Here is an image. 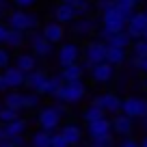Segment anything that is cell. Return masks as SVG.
Here are the masks:
<instances>
[{"label": "cell", "mask_w": 147, "mask_h": 147, "mask_svg": "<svg viewBox=\"0 0 147 147\" xmlns=\"http://www.w3.org/2000/svg\"><path fill=\"white\" fill-rule=\"evenodd\" d=\"M89 76H91L93 82H100V84L110 82V80L115 78V67H113L110 63H106V61H102V63L91 65V69H89Z\"/></svg>", "instance_id": "cell-9"}, {"label": "cell", "mask_w": 147, "mask_h": 147, "mask_svg": "<svg viewBox=\"0 0 147 147\" xmlns=\"http://www.w3.org/2000/svg\"><path fill=\"white\" fill-rule=\"evenodd\" d=\"M117 9H119V13L123 15V20H125V22H128V20L134 15V11H136V9H132V7H119V5H117Z\"/></svg>", "instance_id": "cell-41"}, {"label": "cell", "mask_w": 147, "mask_h": 147, "mask_svg": "<svg viewBox=\"0 0 147 147\" xmlns=\"http://www.w3.org/2000/svg\"><path fill=\"white\" fill-rule=\"evenodd\" d=\"M7 141L11 143V147H28V138L24 134H18V136H9Z\"/></svg>", "instance_id": "cell-36"}, {"label": "cell", "mask_w": 147, "mask_h": 147, "mask_svg": "<svg viewBox=\"0 0 147 147\" xmlns=\"http://www.w3.org/2000/svg\"><path fill=\"white\" fill-rule=\"evenodd\" d=\"M20 113H22V110H15V108H9V106H2V108H0V123H9V121L22 117Z\"/></svg>", "instance_id": "cell-31"}, {"label": "cell", "mask_w": 147, "mask_h": 147, "mask_svg": "<svg viewBox=\"0 0 147 147\" xmlns=\"http://www.w3.org/2000/svg\"><path fill=\"white\" fill-rule=\"evenodd\" d=\"M0 108H2V100H0Z\"/></svg>", "instance_id": "cell-55"}, {"label": "cell", "mask_w": 147, "mask_h": 147, "mask_svg": "<svg viewBox=\"0 0 147 147\" xmlns=\"http://www.w3.org/2000/svg\"><path fill=\"white\" fill-rule=\"evenodd\" d=\"M9 63H11V50L2 46L0 48V69H5Z\"/></svg>", "instance_id": "cell-37"}, {"label": "cell", "mask_w": 147, "mask_h": 147, "mask_svg": "<svg viewBox=\"0 0 147 147\" xmlns=\"http://www.w3.org/2000/svg\"><path fill=\"white\" fill-rule=\"evenodd\" d=\"M87 134L91 136H104V134H113V123L108 117H100L95 121H87Z\"/></svg>", "instance_id": "cell-14"}, {"label": "cell", "mask_w": 147, "mask_h": 147, "mask_svg": "<svg viewBox=\"0 0 147 147\" xmlns=\"http://www.w3.org/2000/svg\"><path fill=\"white\" fill-rule=\"evenodd\" d=\"M63 84V78H61V74H54V76H48V80L43 82V87L39 89V93L46 97H54V93L59 91V87Z\"/></svg>", "instance_id": "cell-27"}, {"label": "cell", "mask_w": 147, "mask_h": 147, "mask_svg": "<svg viewBox=\"0 0 147 147\" xmlns=\"http://www.w3.org/2000/svg\"><path fill=\"white\" fill-rule=\"evenodd\" d=\"M5 125V132H7V138L9 136H18V134H26L28 130V121L24 117H18V119L9 121V123H2Z\"/></svg>", "instance_id": "cell-25"}, {"label": "cell", "mask_w": 147, "mask_h": 147, "mask_svg": "<svg viewBox=\"0 0 147 147\" xmlns=\"http://www.w3.org/2000/svg\"><path fill=\"white\" fill-rule=\"evenodd\" d=\"M74 9H76V15H78V18H84V15L91 13V0H76V2H74Z\"/></svg>", "instance_id": "cell-33"}, {"label": "cell", "mask_w": 147, "mask_h": 147, "mask_svg": "<svg viewBox=\"0 0 147 147\" xmlns=\"http://www.w3.org/2000/svg\"><path fill=\"white\" fill-rule=\"evenodd\" d=\"M82 117H84V121H95V119H100V117H106V113H104V108H102L100 104L91 102V104L84 108Z\"/></svg>", "instance_id": "cell-30"}, {"label": "cell", "mask_w": 147, "mask_h": 147, "mask_svg": "<svg viewBox=\"0 0 147 147\" xmlns=\"http://www.w3.org/2000/svg\"><path fill=\"white\" fill-rule=\"evenodd\" d=\"M48 76L50 74L48 71H43V69H32V71H28L26 74V80H24V87H28V91H37L39 93V89L43 87V82L48 80Z\"/></svg>", "instance_id": "cell-16"}, {"label": "cell", "mask_w": 147, "mask_h": 147, "mask_svg": "<svg viewBox=\"0 0 147 147\" xmlns=\"http://www.w3.org/2000/svg\"><path fill=\"white\" fill-rule=\"evenodd\" d=\"M95 30V20L84 15V18H76L71 22V32L78 37H89L91 32Z\"/></svg>", "instance_id": "cell-17"}, {"label": "cell", "mask_w": 147, "mask_h": 147, "mask_svg": "<svg viewBox=\"0 0 147 147\" xmlns=\"http://www.w3.org/2000/svg\"><path fill=\"white\" fill-rule=\"evenodd\" d=\"M61 78H63V82H67V80H78L84 76V67L80 61H76V63H69V65H63L61 67Z\"/></svg>", "instance_id": "cell-20"}, {"label": "cell", "mask_w": 147, "mask_h": 147, "mask_svg": "<svg viewBox=\"0 0 147 147\" xmlns=\"http://www.w3.org/2000/svg\"><path fill=\"white\" fill-rule=\"evenodd\" d=\"M84 95H87V84H84L82 78H78V80H67V82H63L52 100L65 102V104H78Z\"/></svg>", "instance_id": "cell-1"}, {"label": "cell", "mask_w": 147, "mask_h": 147, "mask_svg": "<svg viewBox=\"0 0 147 147\" xmlns=\"http://www.w3.org/2000/svg\"><path fill=\"white\" fill-rule=\"evenodd\" d=\"M106 56V43L104 41H89L87 46L82 48V59L87 61L89 65H95V63H102Z\"/></svg>", "instance_id": "cell-7"}, {"label": "cell", "mask_w": 147, "mask_h": 147, "mask_svg": "<svg viewBox=\"0 0 147 147\" xmlns=\"http://www.w3.org/2000/svg\"><path fill=\"white\" fill-rule=\"evenodd\" d=\"M2 138H7V132H5V125L0 123V141H2Z\"/></svg>", "instance_id": "cell-46"}, {"label": "cell", "mask_w": 147, "mask_h": 147, "mask_svg": "<svg viewBox=\"0 0 147 147\" xmlns=\"http://www.w3.org/2000/svg\"><path fill=\"white\" fill-rule=\"evenodd\" d=\"M0 147H11V143L7 141V138H2V141H0Z\"/></svg>", "instance_id": "cell-48"}, {"label": "cell", "mask_w": 147, "mask_h": 147, "mask_svg": "<svg viewBox=\"0 0 147 147\" xmlns=\"http://www.w3.org/2000/svg\"><path fill=\"white\" fill-rule=\"evenodd\" d=\"M24 43H26V32L15 30V28H9V32H7L5 43H2V46L9 48V50H20Z\"/></svg>", "instance_id": "cell-21"}, {"label": "cell", "mask_w": 147, "mask_h": 147, "mask_svg": "<svg viewBox=\"0 0 147 147\" xmlns=\"http://www.w3.org/2000/svg\"><path fill=\"white\" fill-rule=\"evenodd\" d=\"M102 26L108 28L110 32L125 30V20H123V15L119 13L117 5L113 7V9H108V11H104V13H102Z\"/></svg>", "instance_id": "cell-8"}, {"label": "cell", "mask_w": 147, "mask_h": 147, "mask_svg": "<svg viewBox=\"0 0 147 147\" xmlns=\"http://www.w3.org/2000/svg\"><path fill=\"white\" fill-rule=\"evenodd\" d=\"M50 147H69V143L63 138L59 130H54V132H50Z\"/></svg>", "instance_id": "cell-35"}, {"label": "cell", "mask_w": 147, "mask_h": 147, "mask_svg": "<svg viewBox=\"0 0 147 147\" xmlns=\"http://www.w3.org/2000/svg\"><path fill=\"white\" fill-rule=\"evenodd\" d=\"M69 147H82V145H69Z\"/></svg>", "instance_id": "cell-54"}, {"label": "cell", "mask_w": 147, "mask_h": 147, "mask_svg": "<svg viewBox=\"0 0 147 147\" xmlns=\"http://www.w3.org/2000/svg\"><path fill=\"white\" fill-rule=\"evenodd\" d=\"M80 56H82V48H80L78 43H74V41H61V48H59V52H56V61H59L61 67L80 61Z\"/></svg>", "instance_id": "cell-5"}, {"label": "cell", "mask_w": 147, "mask_h": 147, "mask_svg": "<svg viewBox=\"0 0 147 147\" xmlns=\"http://www.w3.org/2000/svg\"><path fill=\"white\" fill-rule=\"evenodd\" d=\"M26 43L28 48H30V52L35 56H39V59H48L50 54H54V43H50L43 37L41 30H37V28H32V30L26 32Z\"/></svg>", "instance_id": "cell-3"}, {"label": "cell", "mask_w": 147, "mask_h": 147, "mask_svg": "<svg viewBox=\"0 0 147 147\" xmlns=\"http://www.w3.org/2000/svg\"><path fill=\"white\" fill-rule=\"evenodd\" d=\"M22 97H24V93L20 91V89H7V91L2 93V106L22 110Z\"/></svg>", "instance_id": "cell-22"}, {"label": "cell", "mask_w": 147, "mask_h": 147, "mask_svg": "<svg viewBox=\"0 0 147 147\" xmlns=\"http://www.w3.org/2000/svg\"><path fill=\"white\" fill-rule=\"evenodd\" d=\"M76 18H78V15H76V9H74L71 2H61L54 9V20L61 22V24H71Z\"/></svg>", "instance_id": "cell-18"}, {"label": "cell", "mask_w": 147, "mask_h": 147, "mask_svg": "<svg viewBox=\"0 0 147 147\" xmlns=\"http://www.w3.org/2000/svg\"><path fill=\"white\" fill-rule=\"evenodd\" d=\"M28 145H30V147H50V132H46V130L39 128L37 132L30 134Z\"/></svg>", "instance_id": "cell-29"}, {"label": "cell", "mask_w": 147, "mask_h": 147, "mask_svg": "<svg viewBox=\"0 0 147 147\" xmlns=\"http://www.w3.org/2000/svg\"><path fill=\"white\" fill-rule=\"evenodd\" d=\"M15 67L20 69V71H24V74H28V71H32V69H37V56L32 54H28V52H22V54H18L15 56Z\"/></svg>", "instance_id": "cell-23"}, {"label": "cell", "mask_w": 147, "mask_h": 147, "mask_svg": "<svg viewBox=\"0 0 147 147\" xmlns=\"http://www.w3.org/2000/svg\"><path fill=\"white\" fill-rule=\"evenodd\" d=\"M7 89H9V87H7V82H5V76L0 74V93H5Z\"/></svg>", "instance_id": "cell-45"}, {"label": "cell", "mask_w": 147, "mask_h": 147, "mask_svg": "<svg viewBox=\"0 0 147 147\" xmlns=\"http://www.w3.org/2000/svg\"><path fill=\"white\" fill-rule=\"evenodd\" d=\"M59 132L63 134V138L69 143V145H80L82 143V128L74 121H67V123L59 125Z\"/></svg>", "instance_id": "cell-13"}, {"label": "cell", "mask_w": 147, "mask_h": 147, "mask_svg": "<svg viewBox=\"0 0 147 147\" xmlns=\"http://www.w3.org/2000/svg\"><path fill=\"white\" fill-rule=\"evenodd\" d=\"M110 123H113V132L121 134V136H128V134L132 132V128H134L132 117L123 115V113H121V115L117 113V115H115V119H110Z\"/></svg>", "instance_id": "cell-19"}, {"label": "cell", "mask_w": 147, "mask_h": 147, "mask_svg": "<svg viewBox=\"0 0 147 147\" xmlns=\"http://www.w3.org/2000/svg\"><path fill=\"white\" fill-rule=\"evenodd\" d=\"M147 28V13H136L134 11V15L125 22V32H128L132 39H141V35H143V30Z\"/></svg>", "instance_id": "cell-10"}, {"label": "cell", "mask_w": 147, "mask_h": 147, "mask_svg": "<svg viewBox=\"0 0 147 147\" xmlns=\"http://www.w3.org/2000/svg\"><path fill=\"white\" fill-rule=\"evenodd\" d=\"M7 7H9V0H0V9L7 11Z\"/></svg>", "instance_id": "cell-47"}, {"label": "cell", "mask_w": 147, "mask_h": 147, "mask_svg": "<svg viewBox=\"0 0 147 147\" xmlns=\"http://www.w3.org/2000/svg\"><path fill=\"white\" fill-rule=\"evenodd\" d=\"M37 123H39L41 130H46V132H54V130H59V125L63 123V115L54 108V104L43 106V108L39 110V115H37Z\"/></svg>", "instance_id": "cell-4"}, {"label": "cell", "mask_w": 147, "mask_h": 147, "mask_svg": "<svg viewBox=\"0 0 147 147\" xmlns=\"http://www.w3.org/2000/svg\"><path fill=\"white\" fill-rule=\"evenodd\" d=\"M141 37H143V39H147V28L143 30V35H141Z\"/></svg>", "instance_id": "cell-50"}, {"label": "cell", "mask_w": 147, "mask_h": 147, "mask_svg": "<svg viewBox=\"0 0 147 147\" xmlns=\"http://www.w3.org/2000/svg\"><path fill=\"white\" fill-rule=\"evenodd\" d=\"M121 147H141V145H138V143L134 141V138H125V141L121 143Z\"/></svg>", "instance_id": "cell-44"}, {"label": "cell", "mask_w": 147, "mask_h": 147, "mask_svg": "<svg viewBox=\"0 0 147 147\" xmlns=\"http://www.w3.org/2000/svg\"><path fill=\"white\" fill-rule=\"evenodd\" d=\"M145 87H147V80H145Z\"/></svg>", "instance_id": "cell-56"}, {"label": "cell", "mask_w": 147, "mask_h": 147, "mask_svg": "<svg viewBox=\"0 0 147 147\" xmlns=\"http://www.w3.org/2000/svg\"><path fill=\"white\" fill-rule=\"evenodd\" d=\"M61 2H71V5H74V2H76V0H61Z\"/></svg>", "instance_id": "cell-52"}, {"label": "cell", "mask_w": 147, "mask_h": 147, "mask_svg": "<svg viewBox=\"0 0 147 147\" xmlns=\"http://www.w3.org/2000/svg\"><path fill=\"white\" fill-rule=\"evenodd\" d=\"M5 22H7V26H9V28L28 32V30H32V28H39V15L32 13L30 9H28V11L15 9V11H11V13L5 18Z\"/></svg>", "instance_id": "cell-2"}, {"label": "cell", "mask_w": 147, "mask_h": 147, "mask_svg": "<svg viewBox=\"0 0 147 147\" xmlns=\"http://www.w3.org/2000/svg\"><path fill=\"white\" fill-rule=\"evenodd\" d=\"M125 59H128V54H125L123 48H113V46H106V56L104 61L106 63H110L113 67H117V65L125 63Z\"/></svg>", "instance_id": "cell-26"}, {"label": "cell", "mask_w": 147, "mask_h": 147, "mask_svg": "<svg viewBox=\"0 0 147 147\" xmlns=\"http://www.w3.org/2000/svg\"><path fill=\"white\" fill-rule=\"evenodd\" d=\"M143 119H145V130H147V117H143Z\"/></svg>", "instance_id": "cell-53"}, {"label": "cell", "mask_w": 147, "mask_h": 147, "mask_svg": "<svg viewBox=\"0 0 147 147\" xmlns=\"http://www.w3.org/2000/svg\"><path fill=\"white\" fill-rule=\"evenodd\" d=\"M138 2H141V0H115V5H119V7H132V9H136Z\"/></svg>", "instance_id": "cell-42"}, {"label": "cell", "mask_w": 147, "mask_h": 147, "mask_svg": "<svg viewBox=\"0 0 147 147\" xmlns=\"http://www.w3.org/2000/svg\"><path fill=\"white\" fill-rule=\"evenodd\" d=\"M104 43L106 46H113V48H123V50H128L130 43H132V37H130L125 30H119V32H113Z\"/></svg>", "instance_id": "cell-24"}, {"label": "cell", "mask_w": 147, "mask_h": 147, "mask_svg": "<svg viewBox=\"0 0 147 147\" xmlns=\"http://www.w3.org/2000/svg\"><path fill=\"white\" fill-rule=\"evenodd\" d=\"M89 147H113V134H104V136H91Z\"/></svg>", "instance_id": "cell-32"}, {"label": "cell", "mask_w": 147, "mask_h": 147, "mask_svg": "<svg viewBox=\"0 0 147 147\" xmlns=\"http://www.w3.org/2000/svg\"><path fill=\"white\" fill-rule=\"evenodd\" d=\"M119 113H123V115L128 117H147V100L145 97H125V100H121V110Z\"/></svg>", "instance_id": "cell-6"}, {"label": "cell", "mask_w": 147, "mask_h": 147, "mask_svg": "<svg viewBox=\"0 0 147 147\" xmlns=\"http://www.w3.org/2000/svg\"><path fill=\"white\" fill-rule=\"evenodd\" d=\"M2 76H5V82L9 89H20L24 87V80H26V74L20 71L15 65H7L5 71H2Z\"/></svg>", "instance_id": "cell-15"}, {"label": "cell", "mask_w": 147, "mask_h": 147, "mask_svg": "<svg viewBox=\"0 0 147 147\" xmlns=\"http://www.w3.org/2000/svg\"><path fill=\"white\" fill-rule=\"evenodd\" d=\"M41 32H43V37H46L48 41L56 46V43H61L65 39V24L52 20V22H48V24H43V26H41Z\"/></svg>", "instance_id": "cell-11"}, {"label": "cell", "mask_w": 147, "mask_h": 147, "mask_svg": "<svg viewBox=\"0 0 147 147\" xmlns=\"http://www.w3.org/2000/svg\"><path fill=\"white\" fill-rule=\"evenodd\" d=\"M132 65L138 67L143 74H147V56H132Z\"/></svg>", "instance_id": "cell-38"}, {"label": "cell", "mask_w": 147, "mask_h": 147, "mask_svg": "<svg viewBox=\"0 0 147 147\" xmlns=\"http://www.w3.org/2000/svg\"><path fill=\"white\" fill-rule=\"evenodd\" d=\"M5 13H7V11H5V9H0V20L5 18Z\"/></svg>", "instance_id": "cell-49"}, {"label": "cell", "mask_w": 147, "mask_h": 147, "mask_svg": "<svg viewBox=\"0 0 147 147\" xmlns=\"http://www.w3.org/2000/svg\"><path fill=\"white\" fill-rule=\"evenodd\" d=\"M13 5L18 7V9H24V11H28V9H32V7L37 5V0H13Z\"/></svg>", "instance_id": "cell-39"}, {"label": "cell", "mask_w": 147, "mask_h": 147, "mask_svg": "<svg viewBox=\"0 0 147 147\" xmlns=\"http://www.w3.org/2000/svg\"><path fill=\"white\" fill-rule=\"evenodd\" d=\"M91 2H95V0H91Z\"/></svg>", "instance_id": "cell-57"}, {"label": "cell", "mask_w": 147, "mask_h": 147, "mask_svg": "<svg viewBox=\"0 0 147 147\" xmlns=\"http://www.w3.org/2000/svg\"><path fill=\"white\" fill-rule=\"evenodd\" d=\"M141 147H147V136L143 138V145H141Z\"/></svg>", "instance_id": "cell-51"}, {"label": "cell", "mask_w": 147, "mask_h": 147, "mask_svg": "<svg viewBox=\"0 0 147 147\" xmlns=\"http://www.w3.org/2000/svg\"><path fill=\"white\" fill-rule=\"evenodd\" d=\"M93 102L104 108L106 115H108V113L110 115H117V113L121 110V97H117L115 93H102V95H97Z\"/></svg>", "instance_id": "cell-12"}, {"label": "cell", "mask_w": 147, "mask_h": 147, "mask_svg": "<svg viewBox=\"0 0 147 147\" xmlns=\"http://www.w3.org/2000/svg\"><path fill=\"white\" fill-rule=\"evenodd\" d=\"M132 56H147V39H136L132 46Z\"/></svg>", "instance_id": "cell-34"}, {"label": "cell", "mask_w": 147, "mask_h": 147, "mask_svg": "<svg viewBox=\"0 0 147 147\" xmlns=\"http://www.w3.org/2000/svg\"><path fill=\"white\" fill-rule=\"evenodd\" d=\"M97 11L100 13H104V11H108V9H113L115 7V0H97Z\"/></svg>", "instance_id": "cell-40"}, {"label": "cell", "mask_w": 147, "mask_h": 147, "mask_svg": "<svg viewBox=\"0 0 147 147\" xmlns=\"http://www.w3.org/2000/svg\"><path fill=\"white\" fill-rule=\"evenodd\" d=\"M7 32H9V26H7V22H2V20H0V46L5 43V37H7Z\"/></svg>", "instance_id": "cell-43"}, {"label": "cell", "mask_w": 147, "mask_h": 147, "mask_svg": "<svg viewBox=\"0 0 147 147\" xmlns=\"http://www.w3.org/2000/svg\"><path fill=\"white\" fill-rule=\"evenodd\" d=\"M41 93H37V91H28L24 93L22 97V110H37L39 106H41Z\"/></svg>", "instance_id": "cell-28"}, {"label": "cell", "mask_w": 147, "mask_h": 147, "mask_svg": "<svg viewBox=\"0 0 147 147\" xmlns=\"http://www.w3.org/2000/svg\"><path fill=\"white\" fill-rule=\"evenodd\" d=\"M145 13H147V11H145Z\"/></svg>", "instance_id": "cell-58"}]
</instances>
